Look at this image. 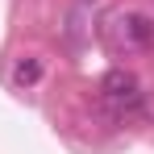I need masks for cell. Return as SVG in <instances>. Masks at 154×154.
I'll return each mask as SVG.
<instances>
[{"label":"cell","mask_w":154,"mask_h":154,"mask_svg":"<svg viewBox=\"0 0 154 154\" xmlns=\"http://www.w3.org/2000/svg\"><path fill=\"white\" fill-rule=\"evenodd\" d=\"M100 100H104V108H108L112 117L142 112V83H137V75L125 71V67H112V71L100 79Z\"/></svg>","instance_id":"1"},{"label":"cell","mask_w":154,"mask_h":154,"mask_svg":"<svg viewBox=\"0 0 154 154\" xmlns=\"http://www.w3.org/2000/svg\"><path fill=\"white\" fill-rule=\"evenodd\" d=\"M117 25H121V42H125V46H150V42H154V21L142 17V13L117 17Z\"/></svg>","instance_id":"2"},{"label":"cell","mask_w":154,"mask_h":154,"mask_svg":"<svg viewBox=\"0 0 154 154\" xmlns=\"http://www.w3.org/2000/svg\"><path fill=\"white\" fill-rule=\"evenodd\" d=\"M13 75H17V83H38V79H42V63H38V58H21Z\"/></svg>","instance_id":"3"}]
</instances>
